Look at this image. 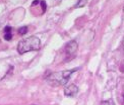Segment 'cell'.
Instances as JSON below:
<instances>
[{
    "label": "cell",
    "mask_w": 124,
    "mask_h": 105,
    "mask_svg": "<svg viewBox=\"0 0 124 105\" xmlns=\"http://www.w3.org/2000/svg\"><path fill=\"white\" fill-rule=\"evenodd\" d=\"M33 105H35V104H33Z\"/></svg>",
    "instance_id": "obj_12"
},
{
    "label": "cell",
    "mask_w": 124,
    "mask_h": 105,
    "mask_svg": "<svg viewBox=\"0 0 124 105\" xmlns=\"http://www.w3.org/2000/svg\"><path fill=\"white\" fill-rule=\"evenodd\" d=\"M123 105H124V95H123Z\"/></svg>",
    "instance_id": "obj_10"
},
{
    "label": "cell",
    "mask_w": 124,
    "mask_h": 105,
    "mask_svg": "<svg viewBox=\"0 0 124 105\" xmlns=\"http://www.w3.org/2000/svg\"><path fill=\"white\" fill-rule=\"evenodd\" d=\"M123 11H124V7H123Z\"/></svg>",
    "instance_id": "obj_11"
},
{
    "label": "cell",
    "mask_w": 124,
    "mask_h": 105,
    "mask_svg": "<svg viewBox=\"0 0 124 105\" xmlns=\"http://www.w3.org/2000/svg\"><path fill=\"white\" fill-rule=\"evenodd\" d=\"M76 51H77V44L76 41L74 40H71L69 43H67V45L65 46V56H66V59L69 60L71 58H73L76 54Z\"/></svg>",
    "instance_id": "obj_3"
},
{
    "label": "cell",
    "mask_w": 124,
    "mask_h": 105,
    "mask_svg": "<svg viewBox=\"0 0 124 105\" xmlns=\"http://www.w3.org/2000/svg\"><path fill=\"white\" fill-rule=\"evenodd\" d=\"M4 39L5 40H11L12 39V28L10 26H5L4 28Z\"/></svg>",
    "instance_id": "obj_5"
},
{
    "label": "cell",
    "mask_w": 124,
    "mask_h": 105,
    "mask_svg": "<svg viewBox=\"0 0 124 105\" xmlns=\"http://www.w3.org/2000/svg\"><path fill=\"white\" fill-rule=\"evenodd\" d=\"M41 48V39L38 36H28L22 39L17 45V52L20 55H23L28 52L38 51Z\"/></svg>",
    "instance_id": "obj_2"
},
{
    "label": "cell",
    "mask_w": 124,
    "mask_h": 105,
    "mask_svg": "<svg viewBox=\"0 0 124 105\" xmlns=\"http://www.w3.org/2000/svg\"><path fill=\"white\" fill-rule=\"evenodd\" d=\"M40 3H41V6H42V8H43V12H45V11H46V7H47V5H46V2L44 1V0H41Z\"/></svg>",
    "instance_id": "obj_8"
},
{
    "label": "cell",
    "mask_w": 124,
    "mask_h": 105,
    "mask_svg": "<svg viewBox=\"0 0 124 105\" xmlns=\"http://www.w3.org/2000/svg\"><path fill=\"white\" fill-rule=\"evenodd\" d=\"M78 70V68H74L71 70H65V71H59L55 73H51V74L47 77V82L51 86H62L69 81L71 75L74 72Z\"/></svg>",
    "instance_id": "obj_1"
},
{
    "label": "cell",
    "mask_w": 124,
    "mask_h": 105,
    "mask_svg": "<svg viewBox=\"0 0 124 105\" xmlns=\"http://www.w3.org/2000/svg\"><path fill=\"white\" fill-rule=\"evenodd\" d=\"M77 92H78V87L74 84H70V85L66 86L64 88V94L68 97H72V96H75Z\"/></svg>",
    "instance_id": "obj_4"
},
{
    "label": "cell",
    "mask_w": 124,
    "mask_h": 105,
    "mask_svg": "<svg viewBox=\"0 0 124 105\" xmlns=\"http://www.w3.org/2000/svg\"><path fill=\"white\" fill-rule=\"evenodd\" d=\"M87 1H89V0H79L78 2H77V4L75 5V7L76 8H79V7H84L85 5L87 3Z\"/></svg>",
    "instance_id": "obj_6"
},
{
    "label": "cell",
    "mask_w": 124,
    "mask_h": 105,
    "mask_svg": "<svg viewBox=\"0 0 124 105\" xmlns=\"http://www.w3.org/2000/svg\"><path fill=\"white\" fill-rule=\"evenodd\" d=\"M27 33H28V27H27V26H23V27H20L18 29V33L20 35H23V34H25Z\"/></svg>",
    "instance_id": "obj_7"
},
{
    "label": "cell",
    "mask_w": 124,
    "mask_h": 105,
    "mask_svg": "<svg viewBox=\"0 0 124 105\" xmlns=\"http://www.w3.org/2000/svg\"><path fill=\"white\" fill-rule=\"evenodd\" d=\"M122 48L124 49V39H123V40H122Z\"/></svg>",
    "instance_id": "obj_9"
}]
</instances>
